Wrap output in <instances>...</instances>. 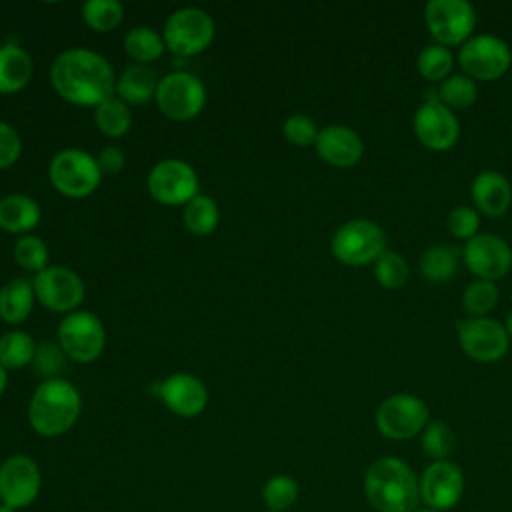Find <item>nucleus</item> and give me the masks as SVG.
I'll list each match as a JSON object with an SVG mask.
<instances>
[{
  "instance_id": "nucleus-1",
  "label": "nucleus",
  "mask_w": 512,
  "mask_h": 512,
  "mask_svg": "<svg viewBox=\"0 0 512 512\" xmlns=\"http://www.w3.org/2000/svg\"><path fill=\"white\" fill-rule=\"evenodd\" d=\"M50 84L56 94L82 108H96L116 96L112 64L90 48H66L50 64Z\"/></svg>"
},
{
  "instance_id": "nucleus-2",
  "label": "nucleus",
  "mask_w": 512,
  "mask_h": 512,
  "mask_svg": "<svg viewBox=\"0 0 512 512\" xmlns=\"http://www.w3.org/2000/svg\"><path fill=\"white\" fill-rule=\"evenodd\" d=\"M362 490L376 512H414L420 506V480L396 456L372 460L364 470Z\"/></svg>"
},
{
  "instance_id": "nucleus-3",
  "label": "nucleus",
  "mask_w": 512,
  "mask_h": 512,
  "mask_svg": "<svg viewBox=\"0 0 512 512\" xmlns=\"http://www.w3.org/2000/svg\"><path fill=\"white\" fill-rule=\"evenodd\" d=\"M82 412L78 388L64 378L42 380L28 402V424L44 438H56L74 428Z\"/></svg>"
},
{
  "instance_id": "nucleus-4",
  "label": "nucleus",
  "mask_w": 512,
  "mask_h": 512,
  "mask_svg": "<svg viewBox=\"0 0 512 512\" xmlns=\"http://www.w3.org/2000/svg\"><path fill=\"white\" fill-rule=\"evenodd\" d=\"M102 176L96 156L80 148H64L56 152L48 164L52 188L70 200H82L94 194Z\"/></svg>"
},
{
  "instance_id": "nucleus-5",
  "label": "nucleus",
  "mask_w": 512,
  "mask_h": 512,
  "mask_svg": "<svg viewBox=\"0 0 512 512\" xmlns=\"http://www.w3.org/2000/svg\"><path fill=\"white\" fill-rule=\"evenodd\" d=\"M332 256L346 266H366L386 252V232L368 218H352L330 238Z\"/></svg>"
},
{
  "instance_id": "nucleus-6",
  "label": "nucleus",
  "mask_w": 512,
  "mask_h": 512,
  "mask_svg": "<svg viewBox=\"0 0 512 512\" xmlns=\"http://www.w3.org/2000/svg\"><path fill=\"white\" fill-rule=\"evenodd\" d=\"M216 26L212 16L196 6L174 10L162 30L166 48L182 58L202 54L214 40Z\"/></svg>"
},
{
  "instance_id": "nucleus-7",
  "label": "nucleus",
  "mask_w": 512,
  "mask_h": 512,
  "mask_svg": "<svg viewBox=\"0 0 512 512\" xmlns=\"http://www.w3.org/2000/svg\"><path fill=\"white\" fill-rule=\"evenodd\" d=\"M56 342L66 358L78 364H90L98 360L106 348V328L94 312L76 310L60 320Z\"/></svg>"
},
{
  "instance_id": "nucleus-8",
  "label": "nucleus",
  "mask_w": 512,
  "mask_h": 512,
  "mask_svg": "<svg viewBox=\"0 0 512 512\" xmlns=\"http://www.w3.org/2000/svg\"><path fill=\"white\" fill-rule=\"evenodd\" d=\"M154 100L166 118L174 122H188L204 110L206 86L196 74L188 70H174L160 78Z\"/></svg>"
},
{
  "instance_id": "nucleus-9",
  "label": "nucleus",
  "mask_w": 512,
  "mask_h": 512,
  "mask_svg": "<svg viewBox=\"0 0 512 512\" xmlns=\"http://www.w3.org/2000/svg\"><path fill=\"white\" fill-rule=\"evenodd\" d=\"M430 422V408L414 394L398 392L384 398L374 414L376 430L388 440H410Z\"/></svg>"
},
{
  "instance_id": "nucleus-10",
  "label": "nucleus",
  "mask_w": 512,
  "mask_h": 512,
  "mask_svg": "<svg viewBox=\"0 0 512 512\" xmlns=\"http://www.w3.org/2000/svg\"><path fill=\"white\" fill-rule=\"evenodd\" d=\"M148 194L164 206H186L200 194L198 174L180 158H164L152 166L146 178Z\"/></svg>"
},
{
  "instance_id": "nucleus-11",
  "label": "nucleus",
  "mask_w": 512,
  "mask_h": 512,
  "mask_svg": "<svg viewBox=\"0 0 512 512\" xmlns=\"http://www.w3.org/2000/svg\"><path fill=\"white\" fill-rule=\"evenodd\" d=\"M424 22L436 44L462 46L476 28V10L468 0H428Z\"/></svg>"
},
{
  "instance_id": "nucleus-12",
  "label": "nucleus",
  "mask_w": 512,
  "mask_h": 512,
  "mask_svg": "<svg viewBox=\"0 0 512 512\" xmlns=\"http://www.w3.org/2000/svg\"><path fill=\"white\" fill-rule=\"evenodd\" d=\"M36 300L50 312L70 314L76 312L84 300L86 288L80 274L62 264H48L32 278Z\"/></svg>"
},
{
  "instance_id": "nucleus-13",
  "label": "nucleus",
  "mask_w": 512,
  "mask_h": 512,
  "mask_svg": "<svg viewBox=\"0 0 512 512\" xmlns=\"http://www.w3.org/2000/svg\"><path fill=\"white\" fill-rule=\"evenodd\" d=\"M458 64L472 80H496L508 72L512 50L500 36L472 34L458 50Z\"/></svg>"
},
{
  "instance_id": "nucleus-14",
  "label": "nucleus",
  "mask_w": 512,
  "mask_h": 512,
  "mask_svg": "<svg viewBox=\"0 0 512 512\" xmlns=\"http://www.w3.org/2000/svg\"><path fill=\"white\" fill-rule=\"evenodd\" d=\"M42 488L38 462L28 454H12L0 464V504L14 510L36 502Z\"/></svg>"
},
{
  "instance_id": "nucleus-15",
  "label": "nucleus",
  "mask_w": 512,
  "mask_h": 512,
  "mask_svg": "<svg viewBox=\"0 0 512 512\" xmlns=\"http://www.w3.org/2000/svg\"><path fill=\"white\" fill-rule=\"evenodd\" d=\"M456 336L462 352L476 362L500 360L510 344L504 324L490 316H468L466 320H458Z\"/></svg>"
},
{
  "instance_id": "nucleus-16",
  "label": "nucleus",
  "mask_w": 512,
  "mask_h": 512,
  "mask_svg": "<svg viewBox=\"0 0 512 512\" xmlns=\"http://www.w3.org/2000/svg\"><path fill=\"white\" fill-rule=\"evenodd\" d=\"M420 480V502L432 510L448 512L456 508L464 496L466 478L462 468L452 460L430 462Z\"/></svg>"
},
{
  "instance_id": "nucleus-17",
  "label": "nucleus",
  "mask_w": 512,
  "mask_h": 512,
  "mask_svg": "<svg viewBox=\"0 0 512 512\" xmlns=\"http://www.w3.org/2000/svg\"><path fill=\"white\" fill-rule=\"evenodd\" d=\"M412 128L420 144L434 152L450 150L460 138V122L456 114L444 106L438 96H426L416 108Z\"/></svg>"
},
{
  "instance_id": "nucleus-18",
  "label": "nucleus",
  "mask_w": 512,
  "mask_h": 512,
  "mask_svg": "<svg viewBox=\"0 0 512 512\" xmlns=\"http://www.w3.org/2000/svg\"><path fill=\"white\" fill-rule=\"evenodd\" d=\"M464 264L478 280L496 282L512 268L510 244L492 232H478L464 246Z\"/></svg>"
},
{
  "instance_id": "nucleus-19",
  "label": "nucleus",
  "mask_w": 512,
  "mask_h": 512,
  "mask_svg": "<svg viewBox=\"0 0 512 512\" xmlns=\"http://www.w3.org/2000/svg\"><path fill=\"white\" fill-rule=\"evenodd\" d=\"M158 398L172 414L194 418L208 406V388L194 374L174 372L158 384Z\"/></svg>"
},
{
  "instance_id": "nucleus-20",
  "label": "nucleus",
  "mask_w": 512,
  "mask_h": 512,
  "mask_svg": "<svg viewBox=\"0 0 512 512\" xmlns=\"http://www.w3.org/2000/svg\"><path fill=\"white\" fill-rule=\"evenodd\" d=\"M316 154L330 166L350 168L364 154V142L356 130L344 124H328L318 132L314 142Z\"/></svg>"
},
{
  "instance_id": "nucleus-21",
  "label": "nucleus",
  "mask_w": 512,
  "mask_h": 512,
  "mask_svg": "<svg viewBox=\"0 0 512 512\" xmlns=\"http://www.w3.org/2000/svg\"><path fill=\"white\" fill-rule=\"evenodd\" d=\"M472 202L484 216H502L512 202V184L498 170H482L470 184Z\"/></svg>"
},
{
  "instance_id": "nucleus-22",
  "label": "nucleus",
  "mask_w": 512,
  "mask_h": 512,
  "mask_svg": "<svg viewBox=\"0 0 512 512\" xmlns=\"http://www.w3.org/2000/svg\"><path fill=\"white\" fill-rule=\"evenodd\" d=\"M42 218L40 204L26 194H6L0 198V228L10 234L32 232Z\"/></svg>"
},
{
  "instance_id": "nucleus-23",
  "label": "nucleus",
  "mask_w": 512,
  "mask_h": 512,
  "mask_svg": "<svg viewBox=\"0 0 512 512\" xmlns=\"http://www.w3.org/2000/svg\"><path fill=\"white\" fill-rule=\"evenodd\" d=\"M160 78L150 66L132 64L116 78V96L128 106H142L156 98Z\"/></svg>"
},
{
  "instance_id": "nucleus-24",
  "label": "nucleus",
  "mask_w": 512,
  "mask_h": 512,
  "mask_svg": "<svg viewBox=\"0 0 512 512\" xmlns=\"http://www.w3.org/2000/svg\"><path fill=\"white\" fill-rule=\"evenodd\" d=\"M34 74L30 54L18 44L0 46V94H16L24 90Z\"/></svg>"
},
{
  "instance_id": "nucleus-25",
  "label": "nucleus",
  "mask_w": 512,
  "mask_h": 512,
  "mask_svg": "<svg viewBox=\"0 0 512 512\" xmlns=\"http://www.w3.org/2000/svg\"><path fill=\"white\" fill-rule=\"evenodd\" d=\"M34 300L32 280L12 278L0 288V320L12 326L22 324L34 308Z\"/></svg>"
},
{
  "instance_id": "nucleus-26",
  "label": "nucleus",
  "mask_w": 512,
  "mask_h": 512,
  "mask_svg": "<svg viewBox=\"0 0 512 512\" xmlns=\"http://www.w3.org/2000/svg\"><path fill=\"white\" fill-rule=\"evenodd\" d=\"M460 252L454 246L434 244L420 254V272L428 282H446L458 272Z\"/></svg>"
},
{
  "instance_id": "nucleus-27",
  "label": "nucleus",
  "mask_w": 512,
  "mask_h": 512,
  "mask_svg": "<svg viewBox=\"0 0 512 512\" xmlns=\"http://www.w3.org/2000/svg\"><path fill=\"white\" fill-rule=\"evenodd\" d=\"M124 50L134 62L148 66L164 54L166 44L158 30H154L150 26H136L126 32Z\"/></svg>"
},
{
  "instance_id": "nucleus-28",
  "label": "nucleus",
  "mask_w": 512,
  "mask_h": 512,
  "mask_svg": "<svg viewBox=\"0 0 512 512\" xmlns=\"http://www.w3.org/2000/svg\"><path fill=\"white\" fill-rule=\"evenodd\" d=\"M184 228L194 236H208L216 230L220 222V210L212 196L198 194L194 196L182 212Z\"/></svg>"
},
{
  "instance_id": "nucleus-29",
  "label": "nucleus",
  "mask_w": 512,
  "mask_h": 512,
  "mask_svg": "<svg viewBox=\"0 0 512 512\" xmlns=\"http://www.w3.org/2000/svg\"><path fill=\"white\" fill-rule=\"evenodd\" d=\"M36 342L26 330H8L0 336V366L8 370H20L32 364L36 354Z\"/></svg>"
},
{
  "instance_id": "nucleus-30",
  "label": "nucleus",
  "mask_w": 512,
  "mask_h": 512,
  "mask_svg": "<svg viewBox=\"0 0 512 512\" xmlns=\"http://www.w3.org/2000/svg\"><path fill=\"white\" fill-rule=\"evenodd\" d=\"M94 124L100 134L108 138H122L132 128L130 106L118 96H112L110 100L94 108Z\"/></svg>"
},
{
  "instance_id": "nucleus-31",
  "label": "nucleus",
  "mask_w": 512,
  "mask_h": 512,
  "mask_svg": "<svg viewBox=\"0 0 512 512\" xmlns=\"http://www.w3.org/2000/svg\"><path fill=\"white\" fill-rule=\"evenodd\" d=\"M80 14L94 32H112L124 18V6L118 0H86Z\"/></svg>"
},
{
  "instance_id": "nucleus-32",
  "label": "nucleus",
  "mask_w": 512,
  "mask_h": 512,
  "mask_svg": "<svg viewBox=\"0 0 512 512\" xmlns=\"http://www.w3.org/2000/svg\"><path fill=\"white\" fill-rule=\"evenodd\" d=\"M436 96L450 110H464L476 102L478 86L476 80H472L464 72L452 74L440 82Z\"/></svg>"
},
{
  "instance_id": "nucleus-33",
  "label": "nucleus",
  "mask_w": 512,
  "mask_h": 512,
  "mask_svg": "<svg viewBox=\"0 0 512 512\" xmlns=\"http://www.w3.org/2000/svg\"><path fill=\"white\" fill-rule=\"evenodd\" d=\"M300 496V486L290 474H274L262 486V502L268 510L288 512Z\"/></svg>"
},
{
  "instance_id": "nucleus-34",
  "label": "nucleus",
  "mask_w": 512,
  "mask_h": 512,
  "mask_svg": "<svg viewBox=\"0 0 512 512\" xmlns=\"http://www.w3.org/2000/svg\"><path fill=\"white\" fill-rule=\"evenodd\" d=\"M420 444H422L424 454L432 462L450 460V454L456 448V436L446 422L430 420L420 434Z\"/></svg>"
},
{
  "instance_id": "nucleus-35",
  "label": "nucleus",
  "mask_w": 512,
  "mask_h": 512,
  "mask_svg": "<svg viewBox=\"0 0 512 512\" xmlns=\"http://www.w3.org/2000/svg\"><path fill=\"white\" fill-rule=\"evenodd\" d=\"M454 64V56L450 52V48L442 46V44H428L420 50L418 58H416V68L418 72L426 78V80H444L448 78L450 70Z\"/></svg>"
},
{
  "instance_id": "nucleus-36",
  "label": "nucleus",
  "mask_w": 512,
  "mask_h": 512,
  "mask_svg": "<svg viewBox=\"0 0 512 512\" xmlns=\"http://www.w3.org/2000/svg\"><path fill=\"white\" fill-rule=\"evenodd\" d=\"M496 282L490 280H474L462 294V310L470 316H486L498 302Z\"/></svg>"
},
{
  "instance_id": "nucleus-37",
  "label": "nucleus",
  "mask_w": 512,
  "mask_h": 512,
  "mask_svg": "<svg viewBox=\"0 0 512 512\" xmlns=\"http://www.w3.org/2000/svg\"><path fill=\"white\" fill-rule=\"evenodd\" d=\"M48 246L40 236L24 234L14 244V260L28 272H40L48 266Z\"/></svg>"
},
{
  "instance_id": "nucleus-38",
  "label": "nucleus",
  "mask_w": 512,
  "mask_h": 512,
  "mask_svg": "<svg viewBox=\"0 0 512 512\" xmlns=\"http://www.w3.org/2000/svg\"><path fill=\"white\" fill-rule=\"evenodd\" d=\"M408 262L402 254L394 250H386L376 262H374V278L382 288L396 290L400 288L408 278Z\"/></svg>"
},
{
  "instance_id": "nucleus-39",
  "label": "nucleus",
  "mask_w": 512,
  "mask_h": 512,
  "mask_svg": "<svg viewBox=\"0 0 512 512\" xmlns=\"http://www.w3.org/2000/svg\"><path fill=\"white\" fill-rule=\"evenodd\" d=\"M32 366H34L36 374L44 376V380L58 378V374L66 366V354L62 352L58 342H48V340L40 342L36 346V354H34Z\"/></svg>"
},
{
  "instance_id": "nucleus-40",
  "label": "nucleus",
  "mask_w": 512,
  "mask_h": 512,
  "mask_svg": "<svg viewBox=\"0 0 512 512\" xmlns=\"http://www.w3.org/2000/svg\"><path fill=\"white\" fill-rule=\"evenodd\" d=\"M318 126L316 122L306 116V114H292L284 120L282 124V134L284 138L298 148H306V146H314L316 138H318Z\"/></svg>"
},
{
  "instance_id": "nucleus-41",
  "label": "nucleus",
  "mask_w": 512,
  "mask_h": 512,
  "mask_svg": "<svg viewBox=\"0 0 512 512\" xmlns=\"http://www.w3.org/2000/svg\"><path fill=\"white\" fill-rule=\"evenodd\" d=\"M446 228L448 232L454 236V238H460V240H470L478 234V228H480V214L476 208L472 206H454L450 212H448V218H446Z\"/></svg>"
},
{
  "instance_id": "nucleus-42",
  "label": "nucleus",
  "mask_w": 512,
  "mask_h": 512,
  "mask_svg": "<svg viewBox=\"0 0 512 512\" xmlns=\"http://www.w3.org/2000/svg\"><path fill=\"white\" fill-rule=\"evenodd\" d=\"M22 154V140L14 126L0 120V170H6L18 162Z\"/></svg>"
},
{
  "instance_id": "nucleus-43",
  "label": "nucleus",
  "mask_w": 512,
  "mask_h": 512,
  "mask_svg": "<svg viewBox=\"0 0 512 512\" xmlns=\"http://www.w3.org/2000/svg\"><path fill=\"white\" fill-rule=\"evenodd\" d=\"M96 160H98V166H100L102 174H116L126 164V156H124V150L120 146L102 148L100 154L96 156Z\"/></svg>"
},
{
  "instance_id": "nucleus-44",
  "label": "nucleus",
  "mask_w": 512,
  "mask_h": 512,
  "mask_svg": "<svg viewBox=\"0 0 512 512\" xmlns=\"http://www.w3.org/2000/svg\"><path fill=\"white\" fill-rule=\"evenodd\" d=\"M6 386H8V372H6V370L0 366V396L4 394Z\"/></svg>"
},
{
  "instance_id": "nucleus-45",
  "label": "nucleus",
  "mask_w": 512,
  "mask_h": 512,
  "mask_svg": "<svg viewBox=\"0 0 512 512\" xmlns=\"http://www.w3.org/2000/svg\"><path fill=\"white\" fill-rule=\"evenodd\" d=\"M504 330H506L508 338H512V310H510V312H508V316H506V322H504Z\"/></svg>"
},
{
  "instance_id": "nucleus-46",
  "label": "nucleus",
  "mask_w": 512,
  "mask_h": 512,
  "mask_svg": "<svg viewBox=\"0 0 512 512\" xmlns=\"http://www.w3.org/2000/svg\"><path fill=\"white\" fill-rule=\"evenodd\" d=\"M414 512H438V510H432V508H428V506H418Z\"/></svg>"
},
{
  "instance_id": "nucleus-47",
  "label": "nucleus",
  "mask_w": 512,
  "mask_h": 512,
  "mask_svg": "<svg viewBox=\"0 0 512 512\" xmlns=\"http://www.w3.org/2000/svg\"><path fill=\"white\" fill-rule=\"evenodd\" d=\"M0 512H18V510H14V508H10V506H4V504H0Z\"/></svg>"
},
{
  "instance_id": "nucleus-48",
  "label": "nucleus",
  "mask_w": 512,
  "mask_h": 512,
  "mask_svg": "<svg viewBox=\"0 0 512 512\" xmlns=\"http://www.w3.org/2000/svg\"><path fill=\"white\" fill-rule=\"evenodd\" d=\"M266 512H274V510H266Z\"/></svg>"
}]
</instances>
